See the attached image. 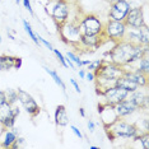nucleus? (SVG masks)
<instances>
[{
    "label": "nucleus",
    "mask_w": 149,
    "mask_h": 149,
    "mask_svg": "<svg viewBox=\"0 0 149 149\" xmlns=\"http://www.w3.org/2000/svg\"><path fill=\"white\" fill-rule=\"evenodd\" d=\"M106 56H110V60L117 65L129 66L134 65L136 61L141 59L144 55H148V46L135 45L125 40L116 42L113 47L104 54Z\"/></svg>",
    "instance_id": "1"
},
{
    "label": "nucleus",
    "mask_w": 149,
    "mask_h": 149,
    "mask_svg": "<svg viewBox=\"0 0 149 149\" xmlns=\"http://www.w3.org/2000/svg\"><path fill=\"white\" fill-rule=\"evenodd\" d=\"M104 131H106L107 138L111 141H115L118 138L133 139L141 133V131H139V127L135 124L126 123V121L121 120V118H117L115 123L106 126L104 127Z\"/></svg>",
    "instance_id": "2"
},
{
    "label": "nucleus",
    "mask_w": 149,
    "mask_h": 149,
    "mask_svg": "<svg viewBox=\"0 0 149 149\" xmlns=\"http://www.w3.org/2000/svg\"><path fill=\"white\" fill-rule=\"evenodd\" d=\"M57 31H59L60 38L64 43L70 46L79 45L82 33L79 31V21H66L57 26Z\"/></svg>",
    "instance_id": "3"
},
{
    "label": "nucleus",
    "mask_w": 149,
    "mask_h": 149,
    "mask_svg": "<svg viewBox=\"0 0 149 149\" xmlns=\"http://www.w3.org/2000/svg\"><path fill=\"white\" fill-rule=\"evenodd\" d=\"M103 23L96 14H86L79 18V31L82 35H100L102 33Z\"/></svg>",
    "instance_id": "4"
},
{
    "label": "nucleus",
    "mask_w": 149,
    "mask_h": 149,
    "mask_svg": "<svg viewBox=\"0 0 149 149\" xmlns=\"http://www.w3.org/2000/svg\"><path fill=\"white\" fill-rule=\"evenodd\" d=\"M125 31H126V24L124 22L108 19L103 24L102 35L106 37L108 41H112L113 43H116L124 38Z\"/></svg>",
    "instance_id": "5"
},
{
    "label": "nucleus",
    "mask_w": 149,
    "mask_h": 149,
    "mask_svg": "<svg viewBox=\"0 0 149 149\" xmlns=\"http://www.w3.org/2000/svg\"><path fill=\"white\" fill-rule=\"evenodd\" d=\"M125 72V68L121 65H117L112 61H106L103 60L102 64L100 65V68L94 72L96 77H102V78H107V79H117V78L123 77Z\"/></svg>",
    "instance_id": "6"
},
{
    "label": "nucleus",
    "mask_w": 149,
    "mask_h": 149,
    "mask_svg": "<svg viewBox=\"0 0 149 149\" xmlns=\"http://www.w3.org/2000/svg\"><path fill=\"white\" fill-rule=\"evenodd\" d=\"M17 94H18V101L22 103V106L24 107V110L27 111V113L32 118L37 117L41 112V108H40L38 103L36 102V100L33 98L28 92H26L22 88L17 89Z\"/></svg>",
    "instance_id": "7"
},
{
    "label": "nucleus",
    "mask_w": 149,
    "mask_h": 149,
    "mask_svg": "<svg viewBox=\"0 0 149 149\" xmlns=\"http://www.w3.org/2000/svg\"><path fill=\"white\" fill-rule=\"evenodd\" d=\"M130 8L131 5L129 3V0H113V1H111L108 17L112 21L124 22L125 17H126L127 12L130 10Z\"/></svg>",
    "instance_id": "8"
},
{
    "label": "nucleus",
    "mask_w": 149,
    "mask_h": 149,
    "mask_svg": "<svg viewBox=\"0 0 149 149\" xmlns=\"http://www.w3.org/2000/svg\"><path fill=\"white\" fill-rule=\"evenodd\" d=\"M69 13H70V8L68 0H56L55 4L52 5L51 17L55 21L56 26H60L61 23L66 22L68 18H69Z\"/></svg>",
    "instance_id": "9"
},
{
    "label": "nucleus",
    "mask_w": 149,
    "mask_h": 149,
    "mask_svg": "<svg viewBox=\"0 0 149 149\" xmlns=\"http://www.w3.org/2000/svg\"><path fill=\"white\" fill-rule=\"evenodd\" d=\"M129 92H126L125 89H123V88L120 87H111L108 88V89L104 91V93L102 94L103 97V102H106L108 104H111V106H115V104H117L118 102H121V101H124L125 98L127 97Z\"/></svg>",
    "instance_id": "10"
},
{
    "label": "nucleus",
    "mask_w": 149,
    "mask_h": 149,
    "mask_svg": "<svg viewBox=\"0 0 149 149\" xmlns=\"http://www.w3.org/2000/svg\"><path fill=\"white\" fill-rule=\"evenodd\" d=\"M124 23L126 24V27H134V28H139V27L145 24L143 8H140V6L133 8V6H131L130 10L127 12L126 17H125Z\"/></svg>",
    "instance_id": "11"
},
{
    "label": "nucleus",
    "mask_w": 149,
    "mask_h": 149,
    "mask_svg": "<svg viewBox=\"0 0 149 149\" xmlns=\"http://www.w3.org/2000/svg\"><path fill=\"white\" fill-rule=\"evenodd\" d=\"M97 110H98V113H100V117H101V121H102L103 127L111 125L118 118L116 112H115L113 106H111V104H108L106 102H102V103L98 104Z\"/></svg>",
    "instance_id": "12"
},
{
    "label": "nucleus",
    "mask_w": 149,
    "mask_h": 149,
    "mask_svg": "<svg viewBox=\"0 0 149 149\" xmlns=\"http://www.w3.org/2000/svg\"><path fill=\"white\" fill-rule=\"evenodd\" d=\"M106 41H108V40L102 33H100V35H82L79 45H82L83 47H86V49H92L93 51H96V50L100 49Z\"/></svg>",
    "instance_id": "13"
},
{
    "label": "nucleus",
    "mask_w": 149,
    "mask_h": 149,
    "mask_svg": "<svg viewBox=\"0 0 149 149\" xmlns=\"http://www.w3.org/2000/svg\"><path fill=\"white\" fill-rule=\"evenodd\" d=\"M125 68V72H124V77H126L127 79H130L131 82H134L139 88H147L148 87V75H144L140 72H138L136 69H133L130 66L129 69L127 66Z\"/></svg>",
    "instance_id": "14"
},
{
    "label": "nucleus",
    "mask_w": 149,
    "mask_h": 149,
    "mask_svg": "<svg viewBox=\"0 0 149 149\" xmlns=\"http://www.w3.org/2000/svg\"><path fill=\"white\" fill-rule=\"evenodd\" d=\"M113 108H115V112H116L118 118L130 116V115H133L134 112H136L139 110L133 102H130L126 98H125L124 101H121V102H118L117 104H115Z\"/></svg>",
    "instance_id": "15"
},
{
    "label": "nucleus",
    "mask_w": 149,
    "mask_h": 149,
    "mask_svg": "<svg viewBox=\"0 0 149 149\" xmlns=\"http://www.w3.org/2000/svg\"><path fill=\"white\" fill-rule=\"evenodd\" d=\"M126 100L133 102L138 108H147V106H148V94H147V92L141 91L140 88H138L134 92L129 93Z\"/></svg>",
    "instance_id": "16"
},
{
    "label": "nucleus",
    "mask_w": 149,
    "mask_h": 149,
    "mask_svg": "<svg viewBox=\"0 0 149 149\" xmlns=\"http://www.w3.org/2000/svg\"><path fill=\"white\" fill-rule=\"evenodd\" d=\"M17 138H18V131H17V129H14V127L4 129V130H3L1 138H0V141H1L0 147L1 148H10L12 144L17 140Z\"/></svg>",
    "instance_id": "17"
},
{
    "label": "nucleus",
    "mask_w": 149,
    "mask_h": 149,
    "mask_svg": "<svg viewBox=\"0 0 149 149\" xmlns=\"http://www.w3.org/2000/svg\"><path fill=\"white\" fill-rule=\"evenodd\" d=\"M54 120H55L56 126H66L69 124V115H68L66 107L64 104H59L55 110V115H54Z\"/></svg>",
    "instance_id": "18"
},
{
    "label": "nucleus",
    "mask_w": 149,
    "mask_h": 149,
    "mask_svg": "<svg viewBox=\"0 0 149 149\" xmlns=\"http://www.w3.org/2000/svg\"><path fill=\"white\" fill-rule=\"evenodd\" d=\"M125 41H129L135 45H141V32H140V27L139 28H134V27H126L125 31L124 38Z\"/></svg>",
    "instance_id": "19"
},
{
    "label": "nucleus",
    "mask_w": 149,
    "mask_h": 149,
    "mask_svg": "<svg viewBox=\"0 0 149 149\" xmlns=\"http://www.w3.org/2000/svg\"><path fill=\"white\" fill-rule=\"evenodd\" d=\"M115 86L116 87H120V88H123V89H125L126 92H134V91H136L138 89V86L135 84L134 82H131L130 79H127L126 77H120V78H117L116 79V82H115Z\"/></svg>",
    "instance_id": "20"
},
{
    "label": "nucleus",
    "mask_w": 149,
    "mask_h": 149,
    "mask_svg": "<svg viewBox=\"0 0 149 149\" xmlns=\"http://www.w3.org/2000/svg\"><path fill=\"white\" fill-rule=\"evenodd\" d=\"M14 61H15V56L10 55H0V70H10L14 69Z\"/></svg>",
    "instance_id": "21"
},
{
    "label": "nucleus",
    "mask_w": 149,
    "mask_h": 149,
    "mask_svg": "<svg viewBox=\"0 0 149 149\" xmlns=\"http://www.w3.org/2000/svg\"><path fill=\"white\" fill-rule=\"evenodd\" d=\"M43 69H45V72H46V73L49 74V75H50V77H51L52 79H54V82H55V83L57 84V86H59L60 88H61V91H63V92L66 94V86H65V83L63 82V79H61V78H60L59 74H57V73L55 72V70H51V69H50V68H47V66H43Z\"/></svg>",
    "instance_id": "22"
},
{
    "label": "nucleus",
    "mask_w": 149,
    "mask_h": 149,
    "mask_svg": "<svg viewBox=\"0 0 149 149\" xmlns=\"http://www.w3.org/2000/svg\"><path fill=\"white\" fill-rule=\"evenodd\" d=\"M135 64H138V66L135 69L138 72H140L144 75H148V70H149V61H148V55H144L139 61H136Z\"/></svg>",
    "instance_id": "23"
},
{
    "label": "nucleus",
    "mask_w": 149,
    "mask_h": 149,
    "mask_svg": "<svg viewBox=\"0 0 149 149\" xmlns=\"http://www.w3.org/2000/svg\"><path fill=\"white\" fill-rule=\"evenodd\" d=\"M22 23H23V27H24V31L27 32V35L29 36V38H31L32 41L35 42L37 46H41V43H40L38 38H37L36 33L32 31V26H31V23H29L28 21H26V19H23V21H22Z\"/></svg>",
    "instance_id": "24"
},
{
    "label": "nucleus",
    "mask_w": 149,
    "mask_h": 149,
    "mask_svg": "<svg viewBox=\"0 0 149 149\" xmlns=\"http://www.w3.org/2000/svg\"><path fill=\"white\" fill-rule=\"evenodd\" d=\"M5 96H6V102L9 104H15L17 101H18V94H17V89H12V88H9V89L5 91Z\"/></svg>",
    "instance_id": "25"
},
{
    "label": "nucleus",
    "mask_w": 149,
    "mask_h": 149,
    "mask_svg": "<svg viewBox=\"0 0 149 149\" xmlns=\"http://www.w3.org/2000/svg\"><path fill=\"white\" fill-rule=\"evenodd\" d=\"M134 140H140L141 147H143L144 149H149V133H148V131L140 133L138 136L134 138Z\"/></svg>",
    "instance_id": "26"
},
{
    "label": "nucleus",
    "mask_w": 149,
    "mask_h": 149,
    "mask_svg": "<svg viewBox=\"0 0 149 149\" xmlns=\"http://www.w3.org/2000/svg\"><path fill=\"white\" fill-rule=\"evenodd\" d=\"M65 56L68 57V59H70V61H72L75 66L82 68V59H80V57L78 56L75 52H73V51H68V52L65 54Z\"/></svg>",
    "instance_id": "27"
},
{
    "label": "nucleus",
    "mask_w": 149,
    "mask_h": 149,
    "mask_svg": "<svg viewBox=\"0 0 149 149\" xmlns=\"http://www.w3.org/2000/svg\"><path fill=\"white\" fill-rule=\"evenodd\" d=\"M140 32H141V45H143V46H148L149 35H148V26H147V23L140 27Z\"/></svg>",
    "instance_id": "28"
},
{
    "label": "nucleus",
    "mask_w": 149,
    "mask_h": 149,
    "mask_svg": "<svg viewBox=\"0 0 149 149\" xmlns=\"http://www.w3.org/2000/svg\"><path fill=\"white\" fill-rule=\"evenodd\" d=\"M102 61H103V59H98V60H94V61H92V60H91V63L87 65V66H88L87 69L94 73V72H96V70L98 69V68H100V65L102 64Z\"/></svg>",
    "instance_id": "29"
},
{
    "label": "nucleus",
    "mask_w": 149,
    "mask_h": 149,
    "mask_svg": "<svg viewBox=\"0 0 149 149\" xmlns=\"http://www.w3.org/2000/svg\"><path fill=\"white\" fill-rule=\"evenodd\" d=\"M52 52H54V54H55V56L57 57V60H59V63H60V64H61V65H63L64 68H68V64H66L65 56H64V55H63V54H61V52H60V51H59V50H57V49H54V50H52Z\"/></svg>",
    "instance_id": "30"
},
{
    "label": "nucleus",
    "mask_w": 149,
    "mask_h": 149,
    "mask_svg": "<svg viewBox=\"0 0 149 149\" xmlns=\"http://www.w3.org/2000/svg\"><path fill=\"white\" fill-rule=\"evenodd\" d=\"M36 36H37V38H38V41H40V43H41V45H43L45 47H47V49H49L50 51H52V50H54V47H52L51 43H50L49 41H46L45 38H42V37L40 36V35H36Z\"/></svg>",
    "instance_id": "31"
},
{
    "label": "nucleus",
    "mask_w": 149,
    "mask_h": 149,
    "mask_svg": "<svg viewBox=\"0 0 149 149\" xmlns=\"http://www.w3.org/2000/svg\"><path fill=\"white\" fill-rule=\"evenodd\" d=\"M22 3H23V6L27 9V10L29 12V14L33 15V9H32V5H31V1L29 0H22Z\"/></svg>",
    "instance_id": "32"
},
{
    "label": "nucleus",
    "mask_w": 149,
    "mask_h": 149,
    "mask_svg": "<svg viewBox=\"0 0 149 149\" xmlns=\"http://www.w3.org/2000/svg\"><path fill=\"white\" fill-rule=\"evenodd\" d=\"M70 129H72V131H73V133L75 134L79 139H83V138H84V136H83V134H82V131H80L77 126H74V125H72V126H70Z\"/></svg>",
    "instance_id": "33"
},
{
    "label": "nucleus",
    "mask_w": 149,
    "mask_h": 149,
    "mask_svg": "<svg viewBox=\"0 0 149 149\" xmlns=\"http://www.w3.org/2000/svg\"><path fill=\"white\" fill-rule=\"evenodd\" d=\"M69 80H70V83H72V86L74 87V89H75V92L77 93H82V89H80V87H79V84H78L77 80L73 79V78L72 79H69Z\"/></svg>",
    "instance_id": "34"
},
{
    "label": "nucleus",
    "mask_w": 149,
    "mask_h": 149,
    "mask_svg": "<svg viewBox=\"0 0 149 149\" xmlns=\"http://www.w3.org/2000/svg\"><path fill=\"white\" fill-rule=\"evenodd\" d=\"M22 64H23V60H22V57H19V56H15V61H14V69H15V70L21 69Z\"/></svg>",
    "instance_id": "35"
},
{
    "label": "nucleus",
    "mask_w": 149,
    "mask_h": 149,
    "mask_svg": "<svg viewBox=\"0 0 149 149\" xmlns=\"http://www.w3.org/2000/svg\"><path fill=\"white\" fill-rule=\"evenodd\" d=\"M94 73L93 72H91V70H88V72H86V78L84 79H87V80H89V82H94Z\"/></svg>",
    "instance_id": "36"
},
{
    "label": "nucleus",
    "mask_w": 149,
    "mask_h": 149,
    "mask_svg": "<svg viewBox=\"0 0 149 149\" xmlns=\"http://www.w3.org/2000/svg\"><path fill=\"white\" fill-rule=\"evenodd\" d=\"M6 102V96H5V91H0V107Z\"/></svg>",
    "instance_id": "37"
},
{
    "label": "nucleus",
    "mask_w": 149,
    "mask_h": 149,
    "mask_svg": "<svg viewBox=\"0 0 149 149\" xmlns=\"http://www.w3.org/2000/svg\"><path fill=\"white\" fill-rule=\"evenodd\" d=\"M88 130H89V133H94V130H96V123H93L92 120L88 121Z\"/></svg>",
    "instance_id": "38"
},
{
    "label": "nucleus",
    "mask_w": 149,
    "mask_h": 149,
    "mask_svg": "<svg viewBox=\"0 0 149 149\" xmlns=\"http://www.w3.org/2000/svg\"><path fill=\"white\" fill-rule=\"evenodd\" d=\"M143 125H144V131L149 130V125H148V118H144L143 120Z\"/></svg>",
    "instance_id": "39"
},
{
    "label": "nucleus",
    "mask_w": 149,
    "mask_h": 149,
    "mask_svg": "<svg viewBox=\"0 0 149 149\" xmlns=\"http://www.w3.org/2000/svg\"><path fill=\"white\" fill-rule=\"evenodd\" d=\"M79 113H80V116H82V117H86V116H87L86 110H84L83 107H79Z\"/></svg>",
    "instance_id": "40"
},
{
    "label": "nucleus",
    "mask_w": 149,
    "mask_h": 149,
    "mask_svg": "<svg viewBox=\"0 0 149 149\" xmlns=\"http://www.w3.org/2000/svg\"><path fill=\"white\" fill-rule=\"evenodd\" d=\"M79 77L82 78V79H84V78H86V70H84V69H80V70H79Z\"/></svg>",
    "instance_id": "41"
},
{
    "label": "nucleus",
    "mask_w": 149,
    "mask_h": 149,
    "mask_svg": "<svg viewBox=\"0 0 149 149\" xmlns=\"http://www.w3.org/2000/svg\"><path fill=\"white\" fill-rule=\"evenodd\" d=\"M91 63V60H82V66H84V65H88V64Z\"/></svg>",
    "instance_id": "42"
},
{
    "label": "nucleus",
    "mask_w": 149,
    "mask_h": 149,
    "mask_svg": "<svg viewBox=\"0 0 149 149\" xmlns=\"http://www.w3.org/2000/svg\"><path fill=\"white\" fill-rule=\"evenodd\" d=\"M89 149H98V147H96V145H91Z\"/></svg>",
    "instance_id": "43"
},
{
    "label": "nucleus",
    "mask_w": 149,
    "mask_h": 149,
    "mask_svg": "<svg viewBox=\"0 0 149 149\" xmlns=\"http://www.w3.org/2000/svg\"><path fill=\"white\" fill-rule=\"evenodd\" d=\"M15 3H17V4H19V3H21V0H15Z\"/></svg>",
    "instance_id": "44"
},
{
    "label": "nucleus",
    "mask_w": 149,
    "mask_h": 149,
    "mask_svg": "<svg viewBox=\"0 0 149 149\" xmlns=\"http://www.w3.org/2000/svg\"><path fill=\"white\" fill-rule=\"evenodd\" d=\"M0 43H1V35H0Z\"/></svg>",
    "instance_id": "45"
},
{
    "label": "nucleus",
    "mask_w": 149,
    "mask_h": 149,
    "mask_svg": "<svg viewBox=\"0 0 149 149\" xmlns=\"http://www.w3.org/2000/svg\"><path fill=\"white\" fill-rule=\"evenodd\" d=\"M111 1H113V0H111Z\"/></svg>",
    "instance_id": "46"
}]
</instances>
